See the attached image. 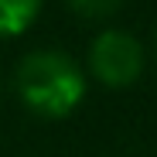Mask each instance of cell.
I'll return each mask as SVG.
<instances>
[{"label": "cell", "instance_id": "obj_4", "mask_svg": "<svg viewBox=\"0 0 157 157\" xmlns=\"http://www.w3.org/2000/svg\"><path fill=\"white\" fill-rule=\"evenodd\" d=\"M65 4L78 14V17H89V21H99V17H109L123 7V0H65Z\"/></svg>", "mask_w": 157, "mask_h": 157}, {"label": "cell", "instance_id": "obj_3", "mask_svg": "<svg viewBox=\"0 0 157 157\" xmlns=\"http://www.w3.org/2000/svg\"><path fill=\"white\" fill-rule=\"evenodd\" d=\"M41 14V0H0V38L24 34Z\"/></svg>", "mask_w": 157, "mask_h": 157}, {"label": "cell", "instance_id": "obj_5", "mask_svg": "<svg viewBox=\"0 0 157 157\" xmlns=\"http://www.w3.org/2000/svg\"><path fill=\"white\" fill-rule=\"evenodd\" d=\"M154 51H157V44H154Z\"/></svg>", "mask_w": 157, "mask_h": 157}, {"label": "cell", "instance_id": "obj_1", "mask_svg": "<svg viewBox=\"0 0 157 157\" xmlns=\"http://www.w3.org/2000/svg\"><path fill=\"white\" fill-rule=\"evenodd\" d=\"M14 89L34 116L65 120L86 99V72L68 51L38 48L21 58L14 72Z\"/></svg>", "mask_w": 157, "mask_h": 157}, {"label": "cell", "instance_id": "obj_2", "mask_svg": "<svg viewBox=\"0 0 157 157\" xmlns=\"http://www.w3.org/2000/svg\"><path fill=\"white\" fill-rule=\"evenodd\" d=\"M89 72L106 89H130L144 72V44L120 28L99 31L89 44Z\"/></svg>", "mask_w": 157, "mask_h": 157}]
</instances>
